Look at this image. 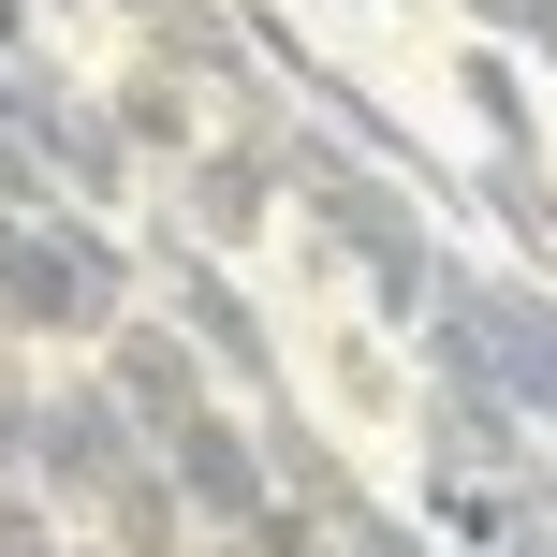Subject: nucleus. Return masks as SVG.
Returning a JSON list of instances; mask_svg holds the SVG:
<instances>
[{
    "instance_id": "7ed1b4c3",
    "label": "nucleus",
    "mask_w": 557,
    "mask_h": 557,
    "mask_svg": "<svg viewBox=\"0 0 557 557\" xmlns=\"http://www.w3.org/2000/svg\"><path fill=\"white\" fill-rule=\"evenodd\" d=\"M441 308L484 337V367L513 382V411L557 441V264H470V250H441Z\"/></svg>"
},
{
    "instance_id": "423d86ee",
    "label": "nucleus",
    "mask_w": 557,
    "mask_h": 557,
    "mask_svg": "<svg viewBox=\"0 0 557 557\" xmlns=\"http://www.w3.org/2000/svg\"><path fill=\"white\" fill-rule=\"evenodd\" d=\"M147 455L176 470L191 529H235L250 499H278V470H264V425H250V396H206V411H176V425H162Z\"/></svg>"
},
{
    "instance_id": "a211bd4d",
    "label": "nucleus",
    "mask_w": 557,
    "mask_h": 557,
    "mask_svg": "<svg viewBox=\"0 0 557 557\" xmlns=\"http://www.w3.org/2000/svg\"><path fill=\"white\" fill-rule=\"evenodd\" d=\"M484 29H499L529 74H557V0H484Z\"/></svg>"
},
{
    "instance_id": "2eb2a0df",
    "label": "nucleus",
    "mask_w": 557,
    "mask_h": 557,
    "mask_svg": "<svg viewBox=\"0 0 557 557\" xmlns=\"http://www.w3.org/2000/svg\"><path fill=\"white\" fill-rule=\"evenodd\" d=\"M455 103H470V133H484V147H543V88H529V59H513L499 29H470V59H455Z\"/></svg>"
},
{
    "instance_id": "9b49d317",
    "label": "nucleus",
    "mask_w": 557,
    "mask_h": 557,
    "mask_svg": "<svg viewBox=\"0 0 557 557\" xmlns=\"http://www.w3.org/2000/svg\"><path fill=\"white\" fill-rule=\"evenodd\" d=\"M425 529H441L455 557H499V543H529L543 513H529V470H441V455H425Z\"/></svg>"
},
{
    "instance_id": "39448f33",
    "label": "nucleus",
    "mask_w": 557,
    "mask_h": 557,
    "mask_svg": "<svg viewBox=\"0 0 557 557\" xmlns=\"http://www.w3.org/2000/svg\"><path fill=\"white\" fill-rule=\"evenodd\" d=\"M133 45H147V59H176V74H191L221 117H250V133H278V117H294V88L264 74V45H250V15H235V0H147Z\"/></svg>"
},
{
    "instance_id": "6ab92c4d",
    "label": "nucleus",
    "mask_w": 557,
    "mask_h": 557,
    "mask_svg": "<svg viewBox=\"0 0 557 557\" xmlns=\"http://www.w3.org/2000/svg\"><path fill=\"white\" fill-rule=\"evenodd\" d=\"M337 396H352V411H396V367H382V337H337Z\"/></svg>"
},
{
    "instance_id": "1a4fd4ad",
    "label": "nucleus",
    "mask_w": 557,
    "mask_h": 557,
    "mask_svg": "<svg viewBox=\"0 0 557 557\" xmlns=\"http://www.w3.org/2000/svg\"><path fill=\"white\" fill-rule=\"evenodd\" d=\"M29 147L59 162V191H74V206H133V176H147L133 133H117V103H88L59 59H45V88H29Z\"/></svg>"
},
{
    "instance_id": "dca6fc26",
    "label": "nucleus",
    "mask_w": 557,
    "mask_h": 557,
    "mask_svg": "<svg viewBox=\"0 0 557 557\" xmlns=\"http://www.w3.org/2000/svg\"><path fill=\"white\" fill-rule=\"evenodd\" d=\"M206 557H337V529L294 499V484H278V499H250L235 529H206Z\"/></svg>"
},
{
    "instance_id": "f257e3e1",
    "label": "nucleus",
    "mask_w": 557,
    "mask_h": 557,
    "mask_svg": "<svg viewBox=\"0 0 557 557\" xmlns=\"http://www.w3.org/2000/svg\"><path fill=\"white\" fill-rule=\"evenodd\" d=\"M278 206H294L308 250H323V264L367 294V323H382V337H411L425 308H441V250H455L441 206H425L396 162H367L337 117H308V103L278 117Z\"/></svg>"
},
{
    "instance_id": "f03ea898",
    "label": "nucleus",
    "mask_w": 557,
    "mask_h": 557,
    "mask_svg": "<svg viewBox=\"0 0 557 557\" xmlns=\"http://www.w3.org/2000/svg\"><path fill=\"white\" fill-rule=\"evenodd\" d=\"M147 308H176V323H191V352L221 367V396H278L294 382V367H278V323H264V294L250 278H235V250H206L191 221H147Z\"/></svg>"
},
{
    "instance_id": "5701e85b",
    "label": "nucleus",
    "mask_w": 557,
    "mask_h": 557,
    "mask_svg": "<svg viewBox=\"0 0 557 557\" xmlns=\"http://www.w3.org/2000/svg\"><path fill=\"white\" fill-rule=\"evenodd\" d=\"M323 15H367V0H323Z\"/></svg>"
},
{
    "instance_id": "aec40b11",
    "label": "nucleus",
    "mask_w": 557,
    "mask_h": 557,
    "mask_svg": "<svg viewBox=\"0 0 557 557\" xmlns=\"http://www.w3.org/2000/svg\"><path fill=\"white\" fill-rule=\"evenodd\" d=\"M0 59H45V0H0Z\"/></svg>"
},
{
    "instance_id": "f8f14e48",
    "label": "nucleus",
    "mask_w": 557,
    "mask_h": 557,
    "mask_svg": "<svg viewBox=\"0 0 557 557\" xmlns=\"http://www.w3.org/2000/svg\"><path fill=\"white\" fill-rule=\"evenodd\" d=\"M250 425H264V470L294 484V499L323 513V529L367 499V484H352V455H337V425H323V411H294V382H278V396H250Z\"/></svg>"
},
{
    "instance_id": "412c9836",
    "label": "nucleus",
    "mask_w": 557,
    "mask_h": 557,
    "mask_svg": "<svg viewBox=\"0 0 557 557\" xmlns=\"http://www.w3.org/2000/svg\"><path fill=\"white\" fill-rule=\"evenodd\" d=\"M529 513H543V543H557V441L529 455Z\"/></svg>"
},
{
    "instance_id": "ddd939ff",
    "label": "nucleus",
    "mask_w": 557,
    "mask_h": 557,
    "mask_svg": "<svg viewBox=\"0 0 557 557\" xmlns=\"http://www.w3.org/2000/svg\"><path fill=\"white\" fill-rule=\"evenodd\" d=\"M88 529H103V557H206V529H191V499H176L162 455H133V470L88 499Z\"/></svg>"
},
{
    "instance_id": "0eeeda50",
    "label": "nucleus",
    "mask_w": 557,
    "mask_h": 557,
    "mask_svg": "<svg viewBox=\"0 0 557 557\" xmlns=\"http://www.w3.org/2000/svg\"><path fill=\"white\" fill-rule=\"evenodd\" d=\"M88 367H103V382L133 396V425H147V441H162L176 411H206V396H221V367L191 352V323H176V308H147V294L117 308L103 337H88Z\"/></svg>"
},
{
    "instance_id": "4be33fe9",
    "label": "nucleus",
    "mask_w": 557,
    "mask_h": 557,
    "mask_svg": "<svg viewBox=\"0 0 557 557\" xmlns=\"http://www.w3.org/2000/svg\"><path fill=\"white\" fill-rule=\"evenodd\" d=\"M15 557H74V543H59V529H45V543H15Z\"/></svg>"
},
{
    "instance_id": "9d476101",
    "label": "nucleus",
    "mask_w": 557,
    "mask_h": 557,
    "mask_svg": "<svg viewBox=\"0 0 557 557\" xmlns=\"http://www.w3.org/2000/svg\"><path fill=\"white\" fill-rule=\"evenodd\" d=\"M103 103H117V133H133V162H162V176L191 162L206 133H221V103H206V88L176 74V59H147V45H133V74H117Z\"/></svg>"
},
{
    "instance_id": "f3484780",
    "label": "nucleus",
    "mask_w": 557,
    "mask_h": 557,
    "mask_svg": "<svg viewBox=\"0 0 557 557\" xmlns=\"http://www.w3.org/2000/svg\"><path fill=\"white\" fill-rule=\"evenodd\" d=\"M337 557H455V543L425 529V513H396V499H352L337 513Z\"/></svg>"
},
{
    "instance_id": "4468645a",
    "label": "nucleus",
    "mask_w": 557,
    "mask_h": 557,
    "mask_svg": "<svg viewBox=\"0 0 557 557\" xmlns=\"http://www.w3.org/2000/svg\"><path fill=\"white\" fill-rule=\"evenodd\" d=\"M470 221H499L513 264H557V162L543 147H484L470 162Z\"/></svg>"
},
{
    "instance_id": "6e6552de",
    "label": "nucleus",
    "mask_w": 557,
    "mask_h": 557,
    "mask_svg": "<svg viewBox=\"0 0 557 557\" xmlns=\"http://www.w3.org/2000/svg\"><path fill=\"white\" fill-rule=\"evenodd\" d=\"M176 221H191L206 250H264V221H278V133L221 117V133L176 162Z\"/></svg>"
},
{
    "instance_id": "20e7f679",
    "label": "nucleus",
    "mask_w": 557,
    "mask_h": 557,
    "mask_svg": "<svg viewBox=\"0 0 557 557\" xmlns=\"http://www.w3.org/2000/svg\"><path fill=\"white\" fill-rule=\"evenodd\" d=\"M133 455H147V425H133V396H117L103 367H74V382L29 396V499L45 513H88Z\"/></svg>"
}]
</instances>
